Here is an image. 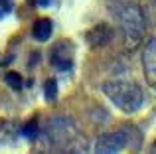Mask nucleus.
Wrapping results in <instances>:
<instances>
[{
	"label": "nucleus",
	"instance_id": "1",
	"mask_svg": "<svg viewBox=\"0 0 156 154\" xmlns=\"http://www.w3.org/2000/svg\"><path fill=\"white\" fill-rule=\"evenodd\" d=\"M103 93L122 113H136L144 105V95L138 83L130 79H111L103 83Z\"/></svg>",
	"mask_w": 156,
	"mask_h": 154
},
{
	"label": "nucleus",
	"instance_id": "5",
	"mask_svg": "<svg viewBox=\"0 0 156 154\" xmlns=\"http://www.w3.org/2000/svg\"><path fill=\"white\" fill-rule=\"evenodd\" d=\"M142 69L148 85L156 89V38H150L142 50Z\"/></svg>",
	"mask_w": 156,
	"mask_h": 154
},
{
	"label": "nucleus",
	"instance_id": "12",
	"mask_svg": "<svg viewBox=\"0 0 156 154\" xmlns=\"http://www.w3.org/2000/svg\"><path fill=\"white\" fill-rule=\"evenodd\" d=\"M154 148H156V144H154Z\"/></svg>",
	"mask_w": 156,
	"mask_h": 154
},
{
	"label": "nucleus",
	"instance_id": "4",
	"mask_svg": "<svg viewBox=\"0 0 156 154\" xmlns=\"http://www.w3.org/2000/svg\"><path fill=\"white\" fill-rule=\"evenodd\" d=\"M126 146V136L125 131H115V132H107V135L99 136L95 142V150L101 154H111V152H119Z\"/></svg>",
	"mask_w": 156,
	"mask_h": 154
},
{
	"label": "nucleus",
	"instance_id": "10",
	"mask_svg": "<svg viewBox=\"0 0 156 154\" xmlns=\"http://www.w3.org/2000/svg\"><path fill=\"white\" fill-rule=\"evenodd\" d=\"M57 97V81L55 79H48L46 81V99L53 101Z\"/></svg>",
	"mask_w": 156,
	"mask_h": 154
},
{
	"label": "nucleus",
	"instance_id": "6",
	"mask_svg": "<svg viewBox=\"0 0 156 154\" xmlns=\"http://www.w3.org/2000/svg\"><path fill=\"white\" fill-rule=\"evenodd\" d=\"M111 38H113V30H111L107 24H99V26L91 28V30L87 32V36H85V40H87V44L91 47L107 46V44L111 42Z\"/></svg>",
	"mask_w": 156,
	"mask_h": 154
},
{
	"label": "nucleus",
	"instance_id": "3",
	"mask_svg": "<svg viewBox=\"0 0 156 154\" xmlns=\"http://www.w3.org/2000/svg\"><path fill=\"white\" fill-rule=\"evenodd\" d=\"M73 54H75V47L69 40H61L55 46L51 47L50 54V61L55 69L59 71H69L73 67Z\"/></svg>",
	"mask_w": 156,
	"mask_h": 154
},
{
	"label": "nucleus",
	"instance_id": "7",
	"mask_svg": "<svg viewBox=\"0 0 156 154\" xmlns=\"http://www.w3.org/2000/svg\"><path fill=\"white\" fill-rule=\"evenodd\" d=\"M53 32V24L50 18H40L34 22V26H32V36H34V40H38V42H46V40H50Z\"/></svg>",
	"mask_w": 156,
	"mask_h": 154
},
{
	"label": "nucleus",
	"instance_id": "8",
	"mask_svg": "<svg viewBox=\"0 0 156 154\" xmlns=\"http://www.w3.org/2000/svg\"><path fill=\"white\" fill-rule=\"evenodd\" d=\"M4 81H6L14 91H20V89H22V77H20V73H16V71H8V73L4 75Z\"/></svg>",
	"mask_w": 156,
	"mask_h": 154
},
{
	"label": "nucleus",
	"instance_id": "2",
	"mask_svg": "<svg viewBox=\"0 0 156 154\" xmlns=\"http://www.w3.org/2000/svg\"><path fill=\"white\" fill-rule=\"evenodd\" d=\"M121 22H122V30H125L126 46L136 47L140 44L142 36H144V30H146V22H144V16H142V10L138 6H134V4L125 6V10L121 14Z\"/></svg>",
	"mask_w": 156,
	"mask_h": 154
},
{
	"label": "nucleus",
	"instance_id": "11",
	"mask_svg": "<svg viewBox=\"0 0 156 154\" xmlns=\"http://www.w3.org/2000/svg\"><path fill=\"white\" fill-rule=\"evenodd\" d=\"M36 4H38V6H50V4L53 2V0H34Z\"/></svg>",
	"mask_w": 156,
	"mask_h": 154
},
{
	"label": "nucleus",
	"instance_id": "9",
	"mask_svg": "<svg viewBox=\"0 0 156 154\" xmlns=\"http://www.w3.org/2000/svg\"><path fill=\"white\" fill-rule=\"evenodd\" d=\"M22 135L26 136L28 140H34L36 136H38V123H36V121H28L22 128Z\"/></svg>",
	"mask_w": 156,
	"mask_h": 154
}]
</instances>
